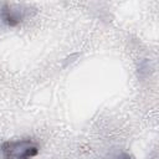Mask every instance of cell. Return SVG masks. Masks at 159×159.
<instances>
[{"label":"cell","instance_id":"obj_1","mask_svg":"<svg viewBox=\"0 0 159 159\" xmlns=\"http://www.w3.org/2000/svg\"><path fill=\"white\" fill-rule=\"evenodd\" d=\"M39 150V144L30 138L6 140L0 145L2 159H32Z\"/></svg>","mask_w":159,"mask_h":159},{"label":"cell","instance_id":"obj_3","mask_svg":"<svg viewBox=\"0 0 159 159\" xmlns=\"http://www.w3.org/2000/svg\"><path fill=\"white\" fill-rule=\"evenodd\" d=\"M111 159H133L128 153H119V154H117V155H114V157H112Z\"/></svg>","mask_w":159,"mask_h":159},{"label":"cell","instance_id":"obj_2","mask_svg":"<svg viewBox=\"0 0 159 159\" xmlns=\"http://www.w3.org/2000/svg\"><path fill=\"white\" fill-rule=\"evenodd\" d=\"M0 16L7 26H16L24 17V10H21V7L19 6L6 4L2 6Z\"/></svg>","mask_w":159,"mask_h":159}]
</instances>
